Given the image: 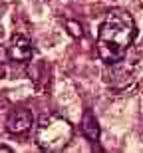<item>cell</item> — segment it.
Here are the masks:
<instances>
[{"label":"cell","mask_w":143,"mask_h":153,"mask_svg":"<svg viewBox=\"0 0 143 153\" xmlns=\"http://www.w3.org/2000/svg\"><path fill=\"white\" fill-rule=\"evenodd\" d=\"M135 38V22L129 12L111 10L99 30V54L105 60H117Z\"/></svg>","instance_id":"6da1fadb"},{"label":"cell","mask_w":143,"mask_h":153,"mask_svg":"<svg viewBox=\"0 0 143 153\" xmlns=\"http://www.w3.org/2000/svg\"><path fill=\"white\" fill-rule=\"evenodd\" d=\"M72 135H74V129H72L70 121L60 117V115H54V114L42 115L34 129L36 143L44 151H52V153L62 151L70 143Z\"/></svg>","instance_id":"7a4b0ae2"},{"label":"cell","mask_w":143,"mask_h":153,"mask_svg":"<svg viewBox=\"0 0 143 153\" xmlns=\"http://www.w3.org/2000/svg\"><path fill=\"white\" fill-rule=\"evenodd\" d=\"M34 56V48H32V42L24 36L16 34L12 36L10 44H8V58L12 62H20V64H26L32 60Z\"/></svg>","instance_id":"3957f363"},{"label":"cell","mask_w":143,"mask_h":153,"mask_svg":"<svg viewBox=\"0 0 143 153\" xmlns=\"http://www.w3.org/2000/svg\"><path fill=\"white\" fill-rule=\"evenodd\" d=\"M34 125V115L28 109H16L6 119V129L10 133H24Z\"/></svg>","instance_id":"277c9868"},{"label":"cell","mask_w":143,"mask_h":153,"mask_svg":"<svg viewBox=\"0 0 143 153\" xmlns=\"http://www.w3.org/2000/svg\"><path fill=\"white\" fill-rule=\"evenodd\" d=\"M82 131H84V135L92 143H96L97 139H99V123H97L96 115H93L90 109H86V114L82 117Z\"/></svg>","instance_id":"5b68a950"},{"label":"cell","mask_w":143,"mask_h":153,"mask_svg":"<svg viewBox=\"0 0 143 153\" xmlns=\"http://www.w3.org/2000/svg\"><path fill=\"white\" fill-rule=\"evenodd\" d=\"M0 153H12V149L6 147V145H0Z\"/></svg>","instance_id":"8992f818"}]
</instances>
